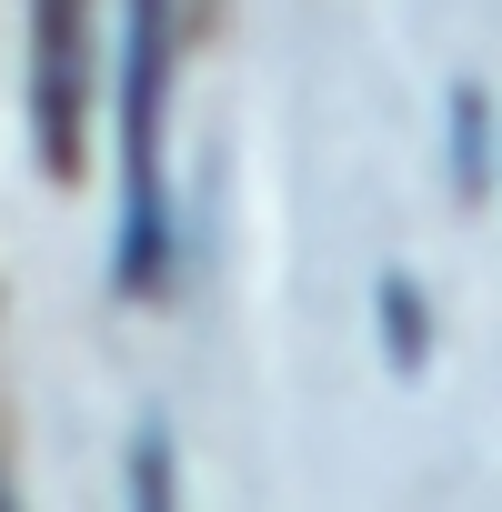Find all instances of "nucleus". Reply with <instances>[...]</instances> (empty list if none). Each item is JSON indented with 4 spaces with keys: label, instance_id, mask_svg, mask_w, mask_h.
I'll use <instances>...</instances> for the list:
<instances>
[{
    "label": "nucleus",
    "instance_id": "1",
    "mask_svg": "<svg viewBox=\"0 0 502 512\" xmlns=\"http://www.w3.org/2000/svg\"><path fill=\"white\" fill-rule=\"evenodd\" d=\"M171 41H181V0H131V41H121V282H161V101H171Z\"/></svg>",
    "mask_w": 502,
    "mask_h": 512
},
{
    "label": "nucleus",
    "instance_id": "2",
    "mask_svg": "<svg viewBox=\"0 0 502 512\" xmlns=\"http://www.w3.org/2000/svg\"><path fill=\"white\" fill-rule=\"evenodd\" d=\"M41 141H51V171L81 161V71H91V0H41Z\"/></svg>",
    "mask_w": 502,
    "mask_h": 512
}]
</instances>
